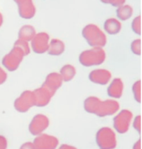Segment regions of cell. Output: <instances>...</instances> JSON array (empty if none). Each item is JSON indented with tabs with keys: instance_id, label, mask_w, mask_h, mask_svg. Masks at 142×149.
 Returning <instances> with one entry per match:
<instances>
[{
	"instance_id": "52a82bcc",
	"label": "cell",
	"mask_w": 142,
	"mask_h": 149,
	"mask_svg": "<svg viewBox=\"0 0 142 149\" xmlns=\"http://www.w3.org/2000/svg\"><path fill=\"white\" fill-rule=\"evenodd\" d=\"M104 29L106 32L110 35H116L120 32L121 24L119 20L115 18L108 19L104 24Z\"/></svg>"
},
{
	"instance_id": "5b68a950",
	"label": "cell",
	"mask_w": 142,
	"mask_h": 149,
	"mask_svg": "<svg viewBox=\"0 0 142 149\" xmlns=\"http://www.w3.org/2000/svg\"><path fill=\"white\" fill-rule=\"evenodd\" d=\"M15 2L18 6V10H19V14L21 17L24 19H31L33 17L36 9L32 1L18 0Z\"/></svg>"
},
{
	"instance_id": "8fae6325",
	"label": "cell",
	"mask_w": 142,
	"mask_h": 149,
	"mask_svg": "<svg viewBox=\"0 0 142 149\" xmlns=\"http://www.w3.org/2000/svg\"><path fill=\"white\" fill-rule=\"evenodd\" d=\"M61 72L65 78H70L75 73V68L72 65H65L62 68Z\"/></svg>"
},
{
	"instance_id": "7c38bea8",
	"label": "cell",
	"mask_w": 142,
	"mask_h": 149,
	"mask_svg": "<svg viewBox=\"0 0 142 149\" xmlns=\"http://www.w3.org/2000/svg\"><path fill=\"white\" fill-rule=\"evenodd\" d=\"M132 29L135 33L141 34V16L139 15L134 19L132 23Z\"/></svg>"
},
{
	"instance_id": "9a60e30c",
	"label": "cell",
	"mask_w": 142,
	"mask_h": 149,
	"mask_svg": "<svg viewBox=\"0 0 142 149\" xmlns=\"http://www.w3.org/2000/svg\"><path fill=\"white\" fill-rule=\"evenodd\" d=\"M6 78V73L4 71V70L1 69V68H0V84L1 82H3L4 81Z\"/></svg>"
},
{
	"instance_id": "277c9868",
	"label": "cell",
	"mask_w": 142,
	"mask_h": 149,
	"mask_svg": "<svg viewBox=\"0 0 142 149\" xmlns=\"http://www.w3.org/2000/svg\"><path fill=\"white\" fill-rule=\"evenodd\" d=\"M49 35L46 33L41 32L35 35L31 40V47L35 53L42 54L47 51Z\"/></svg>"
},
{
	"instance_id": "9c48e42d",
	"label": "cell",
	"mask_w": 142,
	"mask_h": 149,
	"mask_svg": "<svg viewBox=\"0 0 142 149\" xmlns=\"http://www.w3.org/2000/svg\"><path fill=\"white\" fill-rule=\"evenodd\" d=\"M133 14V9L130 5H123L119 7L117 10V17L121 20L125 21L131 17Z\"/></svg>"
},
{
	"instance_id": "7a4b0ae2",
	"label": "cell",
	"mask_w": 142,
	"mask_h": 149,
	"mask_svg": "<svg viewBox=\"0 0 142 149\" xmlns=\"http://www.w3.org/2000/svg\"><path fill=\"white\" fill-rule=\"evenodd\" d=\"M82 34L91 47L102 48L106 44L107 37L100 28L95 24H88L84 27Z\"/></svg>"
},
{
	"instance_id": "6da1fadb",
	"label": "cell",
	"mask_w": 142,
	"mask_h": 149,
	"mask_svg": "<svg viewBox=\"0 0 142 149\" xmlns=\"http://www.w3.org/2000/svg\"><path fill=\"white\" fill-rule=\"evenodd\" d=\"M30 47L28 42L25 41L18 40L15 42L13 48L10 53L6 55L2 59V64L9 70H15L24 56L29 55Z\"/></svg>"
},
{
	"instance_id": "4fadbf2b",
	"label": "cell",
	"mask_w": 142,
	"mask_h": 149,
	"mask_svg": "<svg viewBox=\"0 0 142 149\" xmlns=\"http://www.w3.org/2000/svg\"><path fill=\"white\" fill-rule=\"evenodd\" d=\"M131 50L134 54L141 55V40L139 39L134 40L131 44Z\"/></svg>"
},
{
	"instance_id": "8992f818",
	"label": "cell",
	"mask_w": 142,
	"mask_h": 149,
	"mask_svg": "<svg viewBox=\"0 0 142 149\" xmlns=\"http://www.w3.org/2000/svg\"><path fill=\"white\" fill-rule=\"evenodd\" d=\"M65 46L63 41L58 39H53L49 44V48L47 50L49 55L57 56L61 55L65 51Z\"/></svg>"
},
{
	"instance_id": "30bf717a",
	"label": "cell",
	"mask_w": 142,
	"mask_h": 149,
	"mask_svg": "<svg viewBox=\"0 0 142 149\" xmlns=\"http://www.w3.org/2000/svg\"><path fill=\"white\" fill-rule=\"evenodd\" d=\"M110 77V72L105 70H96L91 72V77L96 80L106 81Z\"/></svg>"
},
{
	"instance_id": "5bb4252c",
	"label": "cell",
	"mask_w": 142,
	"mask_h": 149,
	"mask_svg": "<svg viewBox=\"0 0 142 149\" xmlns=\"http://www.w3.org/2000/svg\"><path fill=\"white\" fill-rule=\"evenodd\" d=\"M103 3H110L114 6H117V7H120L121 6H123L125 3V1L124 0H117V1H113V0H111V1H103Z\"/></svg>"
},
{
	"instance_id": "ba28073f",
	"label": "cell",
	"mask_w": 142,
	"mask_h": 149,
	"mask_svg": "<svg viewBox=\"0 0 142 149\" xmlns=\"http://www.w3.org/2000/svg\"><path fill=\"white\" fill-rule=\"evenodd\" d=\"M35 35H36V32H35V30L33 26H23L20 29L19 33H18V37H19L18 40H21L28 42L32 40Z\"/></svg>"
},
{
	"instance_id": "2e32d148",
	"label": "cell",
	"mask_w": 142,
	"mask_h": 149,
	"mask_svg": "<svg viewBox=\"0 0 142 149\" xmlns=\"http://www.w3.org/2000/svg\"><path fill=\"white\" fill-rule=\"evenodd\" d=\"M2 24H3V16L1 13H0V27L1 26Z\"/></svg>"
},
{
	"instance_id": "3957f363",
	"label": "cell",
	"mask_w": 142,
	"mask_h": 149,
	"mask_svg": "<svg viewBox=\"0 0 142 149\" xmlns=\"http://www.w3.org/2000/svg\"><path fill=\"white\" fill-rule=\"evenodd\" d=\"M105 57V52L102 48L94 47L82 52L79 56V61L84 66H90L102 64Z\"/></svg>"
}]
</instances>
